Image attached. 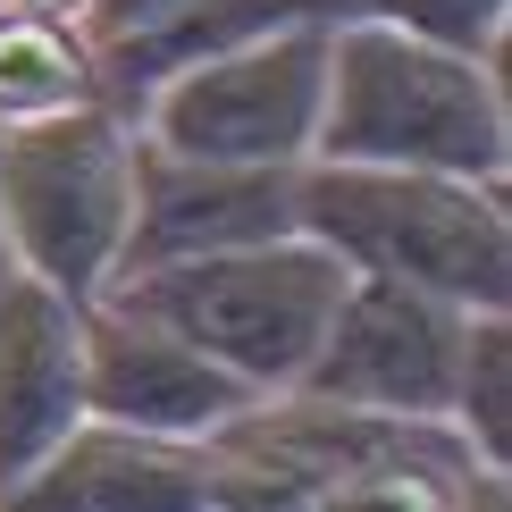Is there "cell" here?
I'll use <instances>...</instances> for the list:
<instances>
[{
	"mask_svg": "<svg viewBox=\"0 0 512 512\" xmlns=\"http://www.w3.org/2000/svg\"><path fill=\"white\" fill-rule=\"evenodd\" d=\"M311 160H378V168H445L504 185L512 168V101L504 51L471 59L353 9L328 26V93H319Z\"/></svg>",
	"mask_w": 512,
	"mask_h": 512,
	"instance_id": "cell-1",
	"label": "cell"
},
{
	"mask_svg": "<svg viewBox=\"0 0 512 512\" xmlns=\"http://www.w3.org/2000/svg\"><path fill=\"white\" fill-rule=\"evenodd\" d=\"M294 227L319 236L345 269L429 286L462 311H512V210L504 185L445 168H378V160H303Z\"/></svg>",
	"mask_w": 512,
	"mask_h": 512,
	"instance_id": "cell-2",
	"label": "cell"
},
{
	"mask_svg": "<svg viewBox=\"0 0 512 512\" xmlns=\"http://www.w3.org/2000/svg\"><path fill=\"white\" fill-rule=\"evenodd\" d=\"M345 261L319 236L286 227L261 244H227L194 252V261H152V269H118L101 294L152 311L160 328H177L185 345H202L210 361H227L236 378H252L261 395H286L303 378L311 345L328 336V311L345 294Z\"/></svg>",
	"mask_w": 512,
	"mask_h": 512,
	"instance_id": "cell-3",
	"label": "cell"
},
{
	"mask_svg": "<svg viewBox=\"0 0 512 512\" xmlns=\"http://www.w3.org/2000/svg\"><path fill=\"white\" fill-rule=\"evenodd\" d=\"M135 152L143 135L110 110V93L76 101L59 118L0 126V244H9V261L93 303L126 261Z\"/></svg>",
	"mask_w": 512,
	"mask_h": 512,
	"instance_id": "cell-4",
	"label": "cell"
},
{
	"mask_svg": "<svg viewBox=\"0 0 512 512\" xmlns=\"http://www.w3.org/2000/svg\"><path fill=\"white\" fill-rule=\"evenodd\" d=\"M328 93V26H277L227 51H202L160 84H143V143L194 160H269L294 168L319 143Z\"/></svg>",
	"mask_w": 512,
	"mask_h": 512,
	"instance_id": "cell-5",
	"label": "cell"
},
{
	"mask_svg": "<svg viewBox=\"0 0 512 512\" xmlns=\"http://www.w3.org/2000/svg\"><path fill=\"white\" fill-rule=\"evenodd\" d=\"M462 336H471L462 303H445L429 286H403V277L353 269L328 311V336L311 345L303 378L286 395L345 403V412H387V420H445Z\"/></svg>",
	"mask_w": 512,
	"mask_h": 512,
	"instance_id": "cell-6",
	"label": "cell"
},
{
	"mask_svg": "<svg viewBox=\"0 0 512 512\" xmlns=\"http://www.w3.org/2000/svg\"><path fill=\"white\" fill-rule=\"evenodd\" d=\"M252 403H261L252 378H236L227 361H210L202 345H185L152 311L118 303V294H93L84 303V412L93 420L210 445L219 429H236Z\"/></svg>",
	"mask_w": 512,
	"mask_h": 512,
	"instance_id": "cell-7",
	"label": "cell"
},
{
	"mask_svg": "<svg viewBox=\"0 0 512 512\" xmlns=\"http://www.w3.org/2000/svg\"><path fill=\"white\" fill-rule=\"evenodd\" d=\"M303 168V160H294ZM294 168L269 160H194V152H135V227H126L118 269L152 261H194V252L261 244L294 227Z\"/></svg>",
	"mask_w": 512,
	"mask_h": 512,
	"instance_id": "cell-8",
	"label": "cell"
},
{
	"mask_svg": "<svg viewBox=\"0 0 512 512\" xmlns=\"http://www.w3.org/2000/svg\"><path fill=\"white\" fill-rule=\"evenodd\" d=\"M210 504H219L210 445L143 437L93 412L0 496V512H210Z\"/></svg>",
	"mask_w": 512,
	"mask_h": 512,
	"instance_id": "cell-9",
	"label": "cell"
},
{
	"mask_svg": "<svg viewBox=\"0 0 512 512\" xmlns=\"http://www.w3.org/2000/svg\"><path fill=\"white\" fill-rule=\"evenodd\" d=\"M84 420V303L51 277H0V496Z\"/></svg>",
	"mask_w": 512,
	"mask_h": 512,
	"instance_id": "cell-10",
	"label": "cell"
},
{
	"mask_svg": "<svg viewBox=\"0 0 512 512\" xmlns=\"http://www.w3.org/2000/svg\"><path fill=\"white\" fill-rule=\"evenodd\" d=\"M101 51L93 34L68 17H34V9H0V126L59 118L76 101H101Z\"/></svg>",
	"mask_w": 512,
	"mask_h": 512,
	"instance_id": "cell-11",
	"label": "cell"
},
{
	"mask_svg": "<svg viewBox=\"0 0 512 512\" xmlns=\"http://www.w3.org/2000/svg\"><path fill=\"white\" fill-rule=\"evenodd\" d=\"M445 420H454V437L471 445L487 471L512 479V311H471Z\"/></svg>",
	"mask_w": 512,
	"mask_h": 512,
	"instance_id": "cell-12",
	"label": "cell"
},
{
	"mask_svg": "<svg viewBox=\"0 0 512 512\" xmlns=\"http://www.w3.org/2000/svg\"><path fill=\"white\" fill-rule=\"evenodd\" d=\"M370 17L420 34V42H445V51H471V59H496L504 51V26H512V0H361Z\"/></svg>",
	"mask_w": 512,
	"mask_h": 512,
	"instance_id": "cell-13",
	"label": "cell"
},
{
	"mask_svg": "<svg viewBox=\"0 0 512 512\" xmlns=\"http://www.w3.org/2000/svg\"><path fill=\"white\" fill-rule=\"evenodd\" d=\"M177 9H185V0H93V9H84V34H93V51H118V42L168 26Z\"/></svg>",
	"mask_w": 512,
	"mask_h": 512,
	"instance_id": "cell-14",
	"label": "cell"
},
{
	"mask_svg": "<svg viewBox=\"0 0 512 512\" xmlns=\"http://www.w3.org/2000/svg\"><path fill=\"white\" fill-rule=\"evenodd\" d=\"M0 9H34V17H68V26H84L93 0H0Z\"/></svg>",
	"mask_w": 512,
	"mask_h": 512,
	"instance_id": "cell-15",
	"label": "cell"
}]
</instances>
